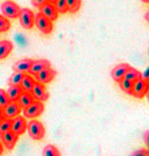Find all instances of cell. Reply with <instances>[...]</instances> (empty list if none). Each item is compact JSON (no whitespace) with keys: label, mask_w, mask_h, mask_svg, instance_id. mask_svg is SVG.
Returning <instances> with one entry per match:
<instances>
[{"label":"cell","mask_w":149,"mask_h":156,"mask_svg":"<svg viewBox=\"0 0 149 156\" xmlns=\"http://www.w3.org/2000/svg\"><path fill=\"white\" fill-rule=\"evenodd\" d=\"M27 132L32 140H36V141L43 140L44 135H46L44 125L42 124L39 120H31V121H28L27 122Z\"/></svg>","instance_id":"obj_1"},{"label":"cell","mask_w":149,"mask_h":156,"mask_svg":"<svg viewBox=\"0 0 149 156\" xmlns=\"http://www.w3.org/2000/svg\"><path fill=\"white\" fill-rule=\"evenodd\" d=\"M0 9H2V15L4 18H7L8 20L9 19H16L19 16V12H20V7H19V4H16L14 0L3 2Z\"/></svg>","instance_id":"obj_2"},{"label":"cell","mask_w":149,"mask_h":156,"mask_svg":"<svg viewBox=\"0 0 149 156\" xmlns=\"http://www.w3.org/2000/svg\"><path fill=\"white\" fill-rule=\"evenodd\" d=\"M23 117L24 119H30V120H36L42 113L44 112V104L40 101H34L31 105H28L27 108H24L23 110Z\"/></svg>","instance_id":"obj_3"},{"label":"cell","mask_w":149,"mask_h":156,"mask_svg":"<svg viewBox=\"0 0 149 156\" xmlns=\"http://www.w3.org/2000/svg\"><path fill=\"white\" fill-rule=\"evenodd\" d=\"M18 19H19V22H20L22 27H23L24 30H31V28H34L35 14L30 8H20Z\"/></svg>","instance_id":"obj_4"},{"label":"cell","mask_w":149,"mask_h":156,"mask_svg":"<svg viewBox=\"0 0 149 156\" xmlns=\"http://www.w3.org/2000/svg\"><path fill=\"white\" fill-rule=\"evenodd\" d=\"M34 26H36L38 30H39L42 34H44V35L51 34V32H53V30H54V23H53V22L48 20L47 18H44V16L40 15V14H36V15H35Z\"/></svg>","instance_id":"obj_5"},{"label":"cell","mask_w":149,"mask_h":156,"mask_svg":"<svg viewBox=\"0 0 149 156\" xmlns=\"http://www.w3.org/2000/svg\"><path fill=\"white\" fill-rule=\"evenodd\" d=\"M149 90V85H148V81H144L142 78L137 80L133 83V90H132V96H134L136 98H144L147 97Z\"/></svg>","instance_id":"obj_6"},{"label":"cell","mask_w":149,"mask_h":156,"mask_svg":"<svg viewBox=\"0 0 149 156\" xmlns=\"http://www.w3.org/2000/svg\"><path fill=\"white\" fill-rule=\"evenodd\" d=\"M27 119H24L23 116H16L15 119L11 120V131L18 136L23 135L27 131Z\"/></svg>","instance_id":"obj_7"},{"label":"cell","mask_w":149,"mask_h":156,"mask_svg":"<svg viewBox=\"0 0 149 156\" xmlns=\"http://www.w3.org/2000/svg\"><path fill=\"white\" fill-rule=\"evenodd\" d=\"M57 77V70H54L53 67H47V69L42 70L36 77H35V81L38 83H42V85L46 86L47 83L53 82V80Z\"/></svg>","instance_id":"obj_8"},{"label":"cell","mask_w":149,"mask_h":156,"mask_svg":"<svg viewBox=\"0 0 149 156\" xmlns=\"http://www.w3.org/2000/svg\"><path fill=\"white\" fill-rule=\"evenodd\" d=\"M0 137H2L0 141H2L3 147H4L5 149H8V151H12V149L15 148V145L18 144V141H19V136L16 135V133H14L12 131L4 133V135H2Z\"/></svg>","instance_id":"obj_9"},{"label":"cell","mask_w":149,"mask_h":156,"mask_svg":"<svg viewBox=\"0 0 149 156\" xmlns=\"http://www.w3.org/2000/svg\"><path fill=\"white\" fill-rule=\"evenodd\" d=\"M31 94H32V97H34L35 101H40V102L47 101L48 97H50V94H48L46 86L42 85V83H38V82L34 85V87H32Z\"/></svg>","instance_id":"obj_10"},{"label":"cell","mask_w":149,"mask_h":156,"mask_svg":"<svg viewBox=\"0 0 149 156\" xmlns=\"http://www.w3.org/2000/svg\"><path fill=\"white\" fill-rule=\"evenodd\" d=\"M47 67H51L50 61H47V59H35V61H32V62H31L28 74L32 76V77H36L42 70L47 69Z\"/></svg>","instance_id":"obj_11"},{"label":"cell","mask_w":149,"mask_h":156,"mask_svg":"<svg viewBox=\"0 0 149 156\" xmlns=\"http://www.w3.org/2000/svg\"><path fill=\"white\" fill-rule=\"evenodd\" d=\"M3 112H4V117H5V119L12 120V119H15L16 116H20L22 108H20V105L18 104V101H9L8 105L3 109Z\"/></svg>","instance_id":"obj_12"},{"label":"cell","mask_w":149,"mask_h":156,"mask_svg":"<svg viewBox=\"0 0 149 156\" xmlns=\"http://www.w3.org/2000/svg\"><path fill=\"white\" fill-rule=\"evenodd\" d=\"M39 14L43 15L44 18H47L48 20H51V22L57 20V19H58V15H59V14L57 12V9H55L53 3H47V4L42 5V7L39 8Z\"/></svg>","instance_id":"obj_13"},{"label":"cell","mask_w":149,"mask_h":156,"mask_svg":"<svg viewBox=\"0 0 149 156\" xmlns=\"http://www.w3.org/2000/svg\"><path fill=\"white\" fill-rule=\"evenodd\" d=\"M129 67H130V65H128V63H120L117 66H114L112 69V78L116 82H121V81L124 80V77H125Z\"/></svg>","instance_id":"obj_14"},{"label":"cell","mask_w":149,"mask_h":156,"mask_svg":"<svg viewBox=\"0 0 149 156\" xmlns=\"http://www.w3.org/2000/svg\"><path fill=\"white\" fill-rule=\"evenodd\" d=\"M31 62L32 59L30 58H24V59H19L18 62L14 63L12 69L16 73H22V74H28V70H30V66H31Z\"/></svg>","instance_id":"obj_15"},{"label":"cell","mask_w":149,"mask_h":156,"mask_svg":"<svg viewBox=\"0 0 149 156\" xmlns=\"http://www.w3.org/2000/svg\"><path fill=\"white\" fill-rule=\"evenodd\" d=\"M36 83V81H35V77L30 76V74H24L23 76V80H22L20 82V89L22 92H27V93H31L32 87H34V85Z\"/></svg>","instance_id":"obj_16"},{"label":"cell","mask_w":149,"mask_h":156,"mask_svg":"<svg viewBox=\"0 0 149 156\" xmlns=\"http://www.w3.org/2000/svg\"><path fill=\"white\" fill-rule=\"evenodd\" d=\"M12 50H14V43L11 41H7V39L0 41V61L5 59Z\"/></svg>","instance_id":"obj_17"},{"label":"cell","mask_w":149,"mask_h":156,"mask_svg":"<svg viewBox=\"0 0 149 156\" xmlns=\"http://www.w3.org/2000/svg\"><path fill=\"white\" fill-rule=\"evenodd\" d=\"M34 101L35 100H34V97H32V94L27 93V92H22V94L19 96V98H18V104L20 105L22 110H23L24 108H27L28 105H31Z\"/></svg>","instance_id":"obj_18"},{"label":"cell","mask_w":149,"mask_h":156,"mask_svg":"<svg viewBox=\"0 0 149 156\" xmlns=\"http://www.w3.org/2000/svg\"><path fill=\"white\" fill-rule=\"evenodd\" d=\"M141 76L142 74L138 71L137 69H134V67H129L128 69V71H126V74H125V77H124V80H126V81H130V82H136L137 80H140L141 78Z\"/></svg>","instance_id":"obj_19"},{"label":"cell","mask_w":149,"mask_h":156,"mask_svg":"<svg viewBox=\"0 0 149 156\" xmlns=\"http://www.w3.org/2000/svg\"><path fill=\"white\" fill-rule=\"evenodd\" d=\"M5 93H7L9 101H18L19 96L22 94V89L20 86H9L8 90H5Z\"/></svg>","instance_id":"obj_20"},{"label":"cell","mask_w":149,"mask_h":156,"mask_svg":"<svg viewBox=\"0 0 149 156\" xmlns=\"http://www.w3.org/2000/svg\"><path fill=\"white\" fill-rule=\"evenodd\" d=\"M66 4H67V11L71 12V14H75V12L79 11L82 0H66Z\"/></svg>","instance_id":"obj_21"},{"label":"cell","mask_w":149,"mask_h":156,"mask_svg":"<svg viewBox=\"0 0 149 156\" xmlns=\"http://www.w3.org/2000/svg\"><path fill=\"white\" fill-rule=\"evenodd\" d=\"M42 155L43 156H62L61 155V151L53 144H47L46 147L43 148V154Z\"/></svg>","instance_id":"obj_22"},{"label":"cell","mask_w":149,"mask_h":156,"mask_svg":"<svg viewBox=\"0 0 149 156\" xmlns=\"http://www.w3.org/2000/svg\"><path fill=\"white\" fill-rule=\"evenodd\" d=\"M23 76H24V74L14 71V73H12V76L9 77V80H8V85L9 86H19V85H20V82H22V80H23Z\"/></svg>","instance_id":"obj_23"},{"label":"cell","mask_w":149,"mask_h":156,"mask_svg":"<svg viewBox=\"0 0 149 156\" xmlns=\"http://www.w3.org/2000/svg\"><path fill=\"white\" fill-rule=\"evenodd\" d=\"M120 83V89L122 90L124 93L126 94H130L132 96V90H133V82H130V81H126V80H122Z\"/></svg>","instance_id":"obj_24"},{"label":"cell","mask_w":149,"mask_h":156,"mask_svg":"<svg viewBox=\"0 0 149 156\" xmlns=\"http://www.w3.org/2000/svg\"><path fill=\"white\" fill-rule=\"evenodd\" d=\"M54 7L57 9L58 14H66L67 11V4H66V0H57L54 3Z\"/></svg>","instance_id":"obj_25"},{"label":"cell","mask_w":149,"mask_h":156,"mask_svg":"<svg viewBox=\"0 0 149 156\" xmlns=\"http://www.w3.org/2000/svg\"><path fill=\"white\" fill-rule=\"evenodd\" d=\"M9 131H11V120L4 119L2 122H0V136L9 132Z\"/></svg>","instance_id":"obj_26"},{"label":"cell","mask_w":149,"mask_h":156,"mask_svg":"<svg viewBox=\"0 0 149 156\" xmlns=\"http://www.w3.org/2000/svg\"><path fill=\"white\" fill-rule=\"evenodd\" d=\"M9 28H11V23H9V20L0 14V32H7Z\"/></svg>","instance_id":"obj_27"},{"label":"cell","mask_w":149,"mask_h":156,"mask_svg":"<svg viewBox=\"0 0 149 156\" xmlns=\"http://www.w3.org/2000/svg\"><path fill=\"white\" fill-rule=\"evenodd\" d=\"M9 100H8V96L5 93V90L0 89V109H4L5 106L8 105Z\"/></svg>","instance_id":"obj_28"},{"label":"cell","mask_w":149,"mask_h":156,"mask_svg":"<svg viewBox=\"0 0 149 156\" xmlns=\"http://www.w3.org/2000/svg\"><path fill=\"white\" fill-rule=\"evenodd\" d=\"M130 156H149V152L147 148H140V149H137V151H134Z\"/></svg>","instance_id":"obj_29"},{"label":"cell","mask_w":149,"mask_h":156,"mask_svg":"<svg viewBox=\"0 0 149 156\" xmlns=\"http://www.w3.org/2000/svg\"><path fill=\"white\" fill-rule=\"evenodd\" d=\"M47 3H50V2H48V0H32V4H34L35 7H38V8H40L42 5L47 4Z\"/></svg>","instance_id":"obj_30"},{"label":"cell","mask_w":149,"mask_h":156,"mask_svg":"<svg viewBox=\"0 0 149 156\" xmlns=\"http://www.w3.org/2000/svg\"><path fill=\"white\" fill-rule=\"evenodd\" d=\"M4 119H5V117H4V112H3V109H0V122H2Z\"/></svg>","instance_id":"obj_31"},{"label":"cell","mask_w":149,"mask_h":156,"mask_svg":"<svg viewBox=\"0 0 149 156\" xmlns=\"http://www.w3.org/2000/svg\"><path fill=\"white\" fill-rule=\"evenodd\" d=\"M3 151H4V147H3L2 141H0V156H2V155H3Z\"/></svg>","instance_id":"obj_32"},{"label":"cell","mask_w":149,"mask_h":156,"mask_svg":"<svg viewBox=\"0 0 149 156\" xmlns=\"http://www.w3.org/2000/svg\"><path fill=\"white\" fill-rule=\"evenodd\" d=\"M145 141L148 143V132H145Z\"/></svg>","instance_id":"obj_33"},{"label":"cell","mask_w":149,"mask_h":156,"mask_svg":"<svg viewBox=\"0 0 149 156\" xmlns=\"http://www.w3.org/2000/svg\"><path fill=\"white\" fill-rule=\"evenodd\" d=\"M141 2H142V3H145V4H147V3L149 2V0H141Z\"/></svg>","instance_id":"obj_34"},{"label":"cell","mask_w":149,"mask_h":156,"mask_svg":"<svg viewBox=\"0 0 149 156\" xmlns=\"http://www.w3.org/2000/svg\"><path fill=\"white\" fill-rule=\"evenodd\" d=\"M48 2H50V3H53V4H54V3L57 2V0H48Z\"/></svg>","instance_id":"obj_35"}]
</instances>
